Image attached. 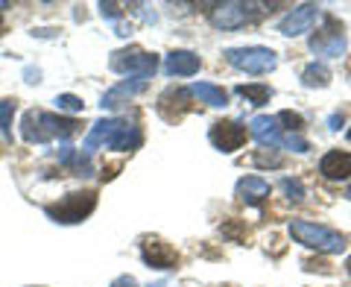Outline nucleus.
I'll return each mask as SVG.
<instances>
[{"instance_id": "nucleus-24", "label": "nucleus", "mask_w": 351, "mask_h": 287, "mask_svg": "<svg viewBox=\"0 0 351 287\" xmlns=\"http://www.w3.org/2000/svg\"><path fill=\"white\" fill-rule=\"evenodd\" d=\"M53 103H56V108H62V112H82V100L73 94H59Z\"/></svg>"}, {"instance_id": "nucleus-7", "label": "nucleus", "mask_w": 351, "mask_h": 287, "mask_svg": "<svg viewBox=\"0 0 351 287\" xmlns=\"http://www.w3.org/2000/svg\"><path fill=\"white\" fill-rule=\"evenodd\" d=\"M263 12L261 3H243V0H226V3H217L211 21L214 27L219 30H237V27H246L249 21H255Z\"/></svg>"}, {"instance_id": "nucleus-1", "label": "nucleus", "mask_w": 351, "mask_h": 287, "mask_svg": "<svg viewBox=\"0 0 351 287\" xmlns=\"http://www.w3.org/2000/svg\"><path fill=\"white\" fill-rule=\"evenodd\" d=\"M141 129L135 124H129L123 117H106L97 120L91 126V132L82 141V156L91 159L97 147H108V150H120V152H132L141 147Z\"/></svg>"}, {"instance_id": "nucleus-12", "label": "nucleus", "mask_w": 351, "mask_h": 287, "mask_svg": "<svg viewBox=\"0 0 351 287\" xmlns=\"http://www.w3.org/2000/svg\"><path fill=\"white\" fill-rule=\"evenodd\" d=\"M191 97H193L191 88H167V91L158 97V112H161V117L179 120L191 108Z\"/></svg>"}, {"instance_id": "nucleus-16", "label": "nucleus", "mask_w": 351, "mask_h": 287, "mask_svg": "<svg viewBox=\"0 0 351 287\" xmlns=\"http://www.w3.org/2000/svg\"><path fill=\"white\" fill-rule=\"evenodd\" d=\"M141 91H147V80H126V82H117L114 88H108V91L103 94L100 106L103 108H117L123 100H129V97H135Z\"/></svg>"}, {"instance_id": "nucleus-13", "label": "nucleus", "mask_w": 351, "mask_h": 287, "mask_svg": "<svg viewBox=\"0 0 351 287\" xmlns=\"http://www.w3.org/2000/svg\"><path fill=\"white\" fill-rule=\"evenodd\" d=\"M319 173L331 182H343L351 179V152L346 150H331L325 152L322 161H319Z\"/></svg>"}, {"instance_id": "nucleus-35", "label": "nucleus", "mask_w": 351, "mask_h": 287, "mask_svg": "<svg viewBox=\"0 0 351 287\" xmlns=\"http://www.w3.org/2000/svg\"><path fill=\"white\" fill-rule=\"evenodd\" d=\"M348 196H351V187H348Z\"/></svg>"}, {"instance_id": "nucleus-25", "label": "nucleus", "mask_w": 351, "mask_h": 287, "mask_svg": "<svg viewBox=\"0 0 351 287\" xmlns=\"http://www.w3.org/2000/svg\"><path fill=\"white\" fill-rule=\"evenodd\" d=\"M281 191L287 194L293 203H299L302 196H304V187H302V182H299V179H290V176H287V179H281Z\"/></svg>"}, {"instance_id": "nucleus-2", "label": "nucleus", "mask_w": 351, "mask_h": 287, "mask_svg": "<svg viewBox=\"0 0 351 287\" xmlns=\"http://www.w3.org/2000/svg\"><path fill=\"white\" fill-rule=\"evenodd\" d=\"M76 129H80V120L76 117H62L53 112H36V108H29L21 117V135H24L27 144H47L53 138L68 141L71 135H76Z\"/></svg>"}, {"instance_id": "nucleus-20", "label": "nucleus", "mask_w": 351, "mask_h": 287, "mask_svg": "<svg viewBox=\"0 0 351 287\" xmlns=\"http://www.w3.org/2000/svg\"><path fill=\"white\" fill-rule=\"evenodd\" d=\"M328 82H331V71H328V65H322V62H311L302 71V85L304 88H325Z\"/></svg>"}, {"instance_id": "nucleus-11", "label": "nucleus", "mask_w": 351, "mask_h": 287, "mask_svg": "<svg viewBox=\"0 0 351 287\" xmlns=\"http://www.w3.org/2000/svg\"><path fill=\"white\" fill-rule=\"evenodd\" d=\"M141 258H144L147 267L152 270H173L179 264V252L170 244H164L161 238H144L141 244Z\"/></svg>"}, {"instance_id": "nucleus-17", "label": "nucleus", "mask_w": 351, "mask_h": 287, "mask_svg": "<svg viewBox=\"0 0 351 287\" xmlns=\"http://www.w3.org/2000/svg\"><path fill=\"white\" fill-rule=\"evenodd\" d=\"M237 196L246 205H261L269 196V182L261 179V176H243V179L237 182Z\"/></svg>"}, {"instance_id": "nucleus-29", "label": "nucleus", "mask_w": 351, "mask_h": 287, "mask_svg": "<svg viewBox=\"0 0 351 287\" xmlns=\"http://www.w3.org/2000/svg\"><path fill=\"white\" fill-rule=\"evenodd\" d=\"M112 287H138V282L132 279V275H117V279L112 282Z\"/></svg>"}, {"instance_id": "nucleus-34", "label": "nucleus", "mask_w": 351, "mask_h": 287, "mask_svg": "<svg viewBox=\"0 0 351 287\" xmlns=\"http://www.w3.org/2000/svg\"><path fill=\"white\" fill-rule=\"evenodd\" d=\"M348 138H351V129H348Z\"/></svg>"}, {"instance_id": "nucleus-8", "label": "nucleus", "mask_w": 351, "mask_h": 287, "mask_svg": "<svg viewBox=\"0 0 351 287\" xmlns=\"http://www.w3.org/2000/svg\"><path fill=\"white\" fill-rule=\"evenodd\" d=\"M311 50L316 56H325V59H337L346 53V36H343V27L339 21L328 15L322 30H316V36L311 38Z\"/></svg>"}, {"instance_id": "nucleus-10", "label": "nucleus", "mask_w": 351, "mask_h": 287, "mask_svg": "<svg viewBox=\"0 0 351 287\" xmlns=\"http://www.w3.org/2000/svg\"><path fill=\"white\" fill-rule=\"evenodd\" d=\"M316 18H319V6L316 3H302L295 6L293 12H287L281 21H278V32L281 36H304V32H311V27L316 24Z\"/></svg>"}, {"instance_id": "nucleus-19", "label": "nucleus", "mask_w": 351, "mask_h": 287, "mask_svg": "<svg viewBox=\"0 0 351 287\" xmlns=\"http://www.w3.org/2000/svg\"><path fill=\"white\" fill-rule=\"evenodd\" d=\"M191 94L199 97L205 106H214V108H226L228 106V94L219 85H211V82H196L191 88Z\"/></svg>"}, {"instance_id": "nucleus-5", "label": "nucleus", "mask_w": 351, "mask_h": 287, "mask_svg": "<svg viewBox=\"0 0 351 287\" xmlns=\"http://www.w3.org/2000/svg\"><path fill=\"white\" fill-rule=\"evenodd\" d=\"M108 68H112L114 73L132 76V80H149V76L158 71V56H156V53L141 50V47H129V50L112 53Z\"/></svg>"}, {"instance_id": "nucleus-33", "label": "nucleus", "mask_w": 351, "mask_h": 287, "mask_svg": "<svg viewBox=\"0 0 351 287\" xmlns=\"http://www.w3.org/2000/svg\"><path fill=\"white\" fill-rule=\"evenodd\" d=\"M6 6H9V3H0V12H3V9H6Z\"/></svg>"}, {"instance_id": "nucleus-18", "label": "nucleus", "mask_w": 351, "mask_h": 287, "mask_svg": "<svg viewBox=\"0 0 351 287\" xmlns=\"http://www.w3.org/2000/svg\"><path fill=\"white\" fill-rule=\"evenodd\" d=\"M59 164L71 168L73 176H91V173H94L91 159L82 156V150H73V147H62V150H59Z\"/></svg>"}, {"instance_id": "nucleus-23", "label": "nucleus", "mask_w": 351, "mask_h": 287, "mask_svg": "<svg viewBox=\"0 0 351 287\" xmlns=\"http://www.w3.org/2000/svg\"><path fill=\"white\" fill-rule=\"evenodd\" d=\"M281 147H287L293 152H307L311 150V144H307V138H302L299 132H287V135L281 138Z\"/></svg>"}, {"instance_id": "nucleus-14", "label": "nucleus", "mask_w": 351, "mask_h": 287, "mask_svg": "<svg viewBox=\"0 0 351 287\" xmlns=\"http://www.w3.org/2000/svg\"><path fill=\"white\" fill-rule=\"evenodd\" d=\"M249 132H252V138H255L261 147H281V126H278V120L276 117H269V115H258V117H252V124H249Z\"/></svg>"}, {"instance_id": "nucleus-22", "label": "nucleus", "mask_w": 351, "mask_h": 287, "mask_svg": "<svg viewBox=\"0 0 351 287\" xmlns=\"http://www.w3.org/2000/svg\"><path fill=\"white\" fill-rule=\"evenodd\" d=\"M12 117H15V100H0V132L12 135Z\"/></svg>"}, {"instance_id": "nucleus-28", "label": "nucleus", "mask_w": 351, "mask_h": 287, "mask_svg": "<svg viewBox=\"0 0 351 287\" xmlns=\"http://www.w3.org/2000/svg\"><path fill=\"white\" fill-rule=\"evenodd\" d=\"M100 12H103V18L117 21L120 15H123V9H120V3H100Z\"/></svg>"}, {"instance_id": "nucleus-27", "label": "nucleus", "mask_w": 351, "mask_h": 287, "mask_svg": "<svg viewBox=\"0 0 351 287\" xmlns=\"http://www.w3.org/2000/svg\"><path fill=\"white\" fill-rule=\"evenodd\" d=\"M252 161H255L258 168H278L281 156H276L272 150H261V152H255V156H252Z\"/></svg>"}, {"instance_id": "nucleus-15", "label": "nucleus", "mask_w": 351, "mask_h": 287, "mask_svg": "<svg viewBox=\"0 0 351 287\" xmlns=\"http://www.w3.org/2000/svg\"><path fill=\"white\" fill-rule=\"evenodd\" d=\"M199 71V56L191 50H173L167 62H164V73L167 76H193Z\"/></svg>"}, {"instance_id": "nucleus-31", "label": "nucleus", "mask_w": 351, "mask_h": 287, "mask_svg": "<svg viewBox=\"0 0 351 287\" xmlns=\"http://www.w3.org/2000/svg\"><path fill=\"white\" fill-rule=\"evenodd\" d=\"M27 82H38V71H27Z\"/></svg>"}, {"instance_id": "nucleus-9", "label": "nucleus", "mask_w": 351, "mask_h": 287, "mask_svg": "<svg viewBox=\"0 0 351 287\" xmlns=\"http://www.w3.org/2000/svg\"><path fill=\"white\" fill-rule=\"evenodd\" d=\"M208 138L219 152H234L246 144V126L237 124V120H217L208 132Z\"/></svg>"}, {"instance_id": "nucleus-4", "label": "nucleus", "mask_w": 351, "mask_h": 287, "mask_svg": "<svg viewBox=\"0 0 351 287\" xmlns=\"http://www.w3.org/2000/svg\"><path fill=\"white\" fill-rule=\"evenodd\" d=\"M94 208H97V194L94 191H80V194H68L64 200L47 205L44 208V214H47L53 223L73 226V223H82Z\"/></svg>"}, {"instance_id": "nucleus-21", "label": "nucleus", "mask_w": 351, "mask_h": 287, "mask_svg": "<svg viewBox=\"0 0 351 287\" xmlns=\"http://www.w3.org/2000/svg\"><path fill=\"white\" fill-rule=\"evenodd\" d=\"M237 94L243 100H249V106H267L272 97V88L269 85H237Z\"/></svg>"}, {"instance_id": "nucleus-3", "label": "nucleus", "mask_w": 351, "mask_h": 287, "mask_svg": "<svg viewBox=\"0 0 351 287\" xmlns=\"http://www.w3.org/2000/svg\"><path fill=\"white\" fill-rule=\"evenodd\" d=\"M290 235L299 240L302 246L316 249V252H343L346 249V238L339 235V231L319 226V223H307V220H293Z\"/></svg>"}, {"instance_id": "nucleus-26", "label": "nucleus", "mask_w": 351, "mask_h": 287, "mask_svg": "<svg viewBox=\"0 0 351 287\" xmlns=\"http://www.w3.org/2000/svg\"><path fill=\"white\" fill-rule=\"evenodd\" d=\"M276 120H278V124H287L290 132H302L304 129V117L299 112H281Z\"/></svg>"}, {"instance_id": "nucleus-30", "label": "nucleus", "mask_w": 351, "mask_h": 287, "mask_svg": "<svg viewBox=\"0 0 351 287\" xmlns=\"http://www.w3.org/2000/svg\"><path fill=\"white\" fill-rule=\"evenodd\" d=\"M343 120H346V115H343V112H337V115L328 117V126H331V129H339V126H343Z\"/></svg>"}, {"instance_id": "nucleus-32", "label": "nucleus", "mask_w": 351, "mask_h": 287, "mask_svg": "<svg viewBox=\"0 0 351 287\" xmlns=\"http://www.w3.org/2000/svg\"><path fill=\"white\" fill-rule=\"evenodd\" d=\"M346 270H348V275H351V255H348V261H346Z\"/></svg>"}, {"instance_id": "nucleus-6", "label": "nucleus", "mask_w": 351, "mask_h": 287, "mask_svg": "<svg viewBox=\"0 0 351 287\" xmlns=\"http://www.w3.org/2000/svg\"><path fill=\"white\" fill-rule=\"evenodd\" d=\"M223 56L232 68L246 71V73H269L278 65L276 50H269V47H228Z\"/></svg>"}]
</instances>
